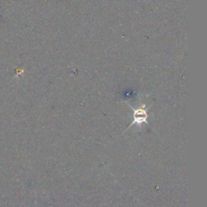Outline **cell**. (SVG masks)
I'll list each match as a JSON object with an SVG mask.
<instances>
[{"instance_id":"cell-1","label":"cell","mask_w":207,"mask_h":207,"mask_svg":"<svg viewBox=\"0 0 207 207\" xmlns=\"http://www.w3.org/2000/svg\"><path fill=\"white\" fill-rule=\"evenodd\" d=\"M131 108L134 110V122H133V123L130 126H133L134 124L139 126V125L143 123V122L149 125V122H147L148 115H147L146 110L144 108H134L133 107H131Z\"/></svg>"}]
</instances>
